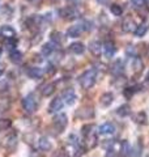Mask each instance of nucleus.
<instances>
[{"mask_svg": "<svg viewBox=\"0 0 149 157\" xmlns=\"http://www.w3.org/2000/svg\"><path fill=\"white\" fill-rule=\"evenodd\" d=\"M96 81H97V70H94V68L86 70L78 77V82H80L82 89H90L96 84Z\"/></svg>", "mask_w": 149, "mask_h": 157, "instance_id": "1", "label": "nucleus"}, {"mask_svg": "<svg viewBox=\"0 0 149 157\" xmlns=\"http://www.w3.org/2000/svg\"><path fill=\"white\" fill-rule=\"evenodd\" d=\"M22 107L28 114H33V113L37 110L38 102H37V98L33 93H30V94H28L26 97L22 98Z\"/></svg>", "mask_w": 149, "mask_h": 157, "instance_id": "2", "label": "nucleus"}, {"mask_svg": "<svg viewBox=\"0 0 149 157\" xmlns=\"http://www.w3.org/2000/svg\"><path fill=\"white\" fill-rule=\"evenodd\" d=\"M68 124V117L64 113H59L54 117V126L56 127V130L59 132H63V130L67 127Z\"/></svg>", "mask_w": 149, "mask_h": 157, "instance_id": "3", "label": "nucleus"}, {"mask_svg": "<svg viewBox=\"0 0 149 157\" xmlns=\"http://www.w3.org/2000/svg\"><path fill=\"white\" fill-rule=\"evenodd\" d=\"M115 132H117V127L113 122H106V123L99 126L98 128V134L103 136H113L115 135Z\"/></svg>", "mask_w": 149, "mask_h": 157, "instance_id": "4", "label": "nucleus"}, {"mask_svg": "<svg viewBox=\"0 0 149 157\" xmlns=\"http://www.w3.org/2000/svg\"><path fill=\"white\" fill-rule=\"evenodd\" d=\"M76 117L81 118V119H90L94 117V109L92 106H82L77 110Z\"/></svg>", "mask_w": 149, "mask_h": 157, "instance_id": "5", "label": "nucleus"}, {"mask_svg": "<svg viewBox=\"0 0 149 157\" xmlns=\"http://www.w3.org/2000/svg\"><path fill=\"white\" fill-rule=\"evenodd\" d=\"M62 98H63V101L66 102L67 105H73L74 102H76L77 100V96H76V93H74V90L72 89V88H69V89H66L63 92V94H62Z\"/></svg>", "mask_w": 149, "mask_h": 157, "instance_id": "6", "label": "nucleus"}, {"mask_svg": "<svg viewBox=\"0 0 149 157\" xmlns=\"http://www.w3.org/2000/svg\"><path fill=\"white\" fill-rule=\"evenodd\" d=\"M63 105H64V101L62 97H55L54 100H51L48 105V113H58L63 109Z\"/></svg>", "mask_w": 149, "mask_h": 157, "instance_id": "7", "label": "nucleus"}, {"mask_svg": "<svg viewBox=\"0 0 149 157\" xmlns=\"http://www.w3.org/2000/svg\"><path fill=\"white\" fill-rule=\"evenodd\" d=\"M136 22H135V20H133L132 17H126L124 18V21L122 24V30L124 33H133L136 30Z\"/></svg>", "mask_w": 149, "mask_h": 157, "instance_id": "8", "label": "nucleus"}, {"mask_svg": "<svg viewBox=\"0 0 149 157\" xmlns=\"http://www.w3.org/2000/svg\"><path fill=\"white\" fill-rule=\"evenodd\" d=\"M102 51H103V54H105L106 58H113L117 52V47L111 41H106L102 45Z\"/></svg>", "mask_w": 149, "mask_h": 157, "instance_id": "9", "label": "nucleus"}, {"mask_svg": "<svg viewBox=\"0 0 149 157\" xmlns=\"http://www.w3.org/2000/svg\"><path fill=\"white\" fill-rule=\"evenodd\" d=\"M60 14H62V17L63 18H66V20H74V18H77L78 17V13L74 8H71V7H68V8H64L60 11Z\"/></svg>", "mask_w": 149, "mask_h": 157, "instance_id": "10", "label": "nucleus"}, {"mask_svg": "<svg viewBox=\"0 0 149 157\" xmlns=\"http://www.w3.org/2000/svg\"><path fill=\"white\" fill-rule=\"evenodd\" d=\"M84 30H85V29H84V25H73L71 28H68L67 36L71 37V38H77V37L81 36V33Z\"/></svg>", "mask_w": 149, "mask_h": 157, "instance_id": "11", "label": "nucleus"}, {"mask_svg": "<svg viewBox=\"0 0 149 157\" xmlns=\"http://www.w3.org/2000/svg\"><path fill=\"white\" fill-rule=\"evenodd\" d=\"M4 145H6V148L9 152H13L14 149H16V147H17V136H16V134L9 135L6 139V143H4Z\"/></svg>", "mask_w": 149, "mask_h": 157, "instance_id": "12", "label": "nucleus"}, {"mask_svg": "<svg viewBox=\"0 0 149 157\" xmlns=\"http://www.w3.org/2000/svg\"><path fill=\"white\" fill-rule=\"evenodd\" d=\"M38 148L43 152H48V151L52 149V144L46 136H42L38 139Z\"/></svg>", "mask_w": 149, "mask_h": 157, "instance_id": "13", "label": "nucleus"}, {"mask_svg": "<svg viewBox=\"0 0 149 157\" xmlns=\"http://www.w3.org/2000/svg\"><path fill=\"white\" fill-rule=\"evenodd\" d=\"M89 50L94 56H99L102 54V43L99 41H92L89 43Z\"/></svg>", "mask_w": 149, "mask_h": 157, "instance_id": "14", "label": "nucleus"}, {"mask_svg": "<svg viewBox=\"0 0 149 157\" xmlns=\"http://www.w3.org/2000/svg\"><path fill=\"white\" fill-rule=\"evenodd\" d=\"M113 101H114V94L111 92H106L99 97V102H101V105L103 107H109L113 104Z\"/></svg>", "mask_w": 149, "mask_h": 157, "instance_id": "15", "label": "nucleus"}, {"mask_svg": "<svg viewBox=\"0 0 149 157\" xmlns=\"http://www.w3.org/2000/svg\"><path fill=\"white\" fill-rule=\"evenodd\" d=\"M69 51L74 55H81L85 51V46H84V43L81 42H73L71 46H69Z\"/></svg>", "mask_w": 149, "mask_h": 157, "instance_id": "16", "label": "nucleus"}, {"mask_svg": "<svg viewBox=\"0 0 149 157\" xmlns=\"http://www.w3.org/2000/svg\"><path fill=\"white\" fill-rule=\"evenodd\" d=\"M0 36H2L3 38H6V39L14 38V37H16V32H14L13 28L6 25V26H3L2 29H0Z\"/></svg>", "mask_w": 149, "mask_h": 157, "instance_id": "17", "label": "nucleus"}, {"mask_svg": "<svg viewBox=\"0 0 149 157\" xmlns=\"http://www.w3.org/2000/svg\"><path fill=\"white\" fill-rule=\"evenodd\" d=\"M55 89H56V86L54 82H47V84H44L41 88V93H42L43 97H50L54 92H55Z\"/></svg>", "mask_w": 149, "mask_h": 157, "instance_id": "18", "label": "nucleus"}, {"mask_svg": "<svg viewBox=\"0 0 149 157\" xmlns=\"http://www.w3.org/2000/svg\"><path fill=\"white\" fill-rule=\"evenodd\" d=\"M28 76L30 78H34V80H38V78H41L43 76V71L39 67H30L28 70Z\"/></svg>", "mask_w": 149, "mask_h": 157, "instance_id": "19", "label": "nucleus"}, {"mask_svg": "<svg viewBox=\"0 0 149 157\" xmlns=\"http://www.w3.org/2000/svg\"><path fill=\"white\" fill-rule=\"evenodd\" d=\"M117 114L119 115V117H122V118H124V117H128L131 114V106L128 105V104H123V105H120L117 109Z\"/></svg>", "mask_w": 149, "mask_h": 157, "instance_id": "20", "label": "nucleus"}, {"mask_svg": "<svg viewBox=\"0 0 149 157\" xmlns=\"http://www.w3.org/2000/svg\"><path fill=\"white\" fill-rule=\"evenodd\" d=\"M123 68H124L123 62L122 60H117L111 67V73H114L115 76H120L123 73Z\"/></svg>", "mask_w": 149, "mask_h": 157, "instance_id": "21", "label": "nucleus"}, {"mask_svg": "<svg viewBox=\"0 0 149 157\" xmlns=\"http://www.w3.org/2000/svg\"><path fill=\"white\" fill-rule=\"evenodd\" d=\"M135 122L137 124H141V126L148 124V115H147V113L139 111L137 114L135 115Z\"/></svg>", "mask_w": 149, "mask_h": 157, "instance_id": "22", "label": "nucleus"}, {"mask_svg": "<svg viewBox=\"0 0 149 157\" xmlns=\"http://www.w3.org/2000/svg\"><path fill=\"white\" fill-rule=\"evenodd\" d=\"M148 29H149V26L147 25V24H141V25H139V26L136 28V30L133 32V33H135V36H136V37L141 38V37H144V36L147 34Z\"/></svg>", "mask_w": 149, "mask_h": 157, "instance_id": "23", "label": "nucleus"}, {"mask_svg": "<svg viewBox=\"0 0 149 157\" xmlns=\"http://www.w3.org/2000/svg\"><path fill=\"white\" fill-rule=\"evenodd\" d=\"M9 58H11V60H12L13 63H16V64H18V63L22 62V54L18 50L11 51V54H9Z\"/></svg>", "mask_w": 149, "mask_h": 157, "instance_id": "24", "label": "nucleus"}, {"mask_svg": "<svg viewBox=\"0 0 149 157\" xmlns=\"http://www.w3.org/2000/svg\"><path fill=\"white\" fill-rule=\"evenodd\" d=\"M110 12L114 14V16L119 17V16H122V14H123V8L119 6V4L114 3V4H111V6H110Z\"/></svg>", "mask_w": 149, "mask_h": 157, "instance_id": "25", "label": "nucleus"}, {"mask_svg": "<svg viewBox=\"0 0 149 157\" xmlns=\"http://www.w3.org/2000/svg\"><path fill=\"white\" fill-rule=\"evenodd\" d=\"M50 37H51V41L54 43H56V45H60L63 42V34L60 32H52L50 34Z\"/></svg>", "mask_w": 149, "mask_h": 157, "instance_id": "26", "label": "nucleus"}, {"mask_svg": "<svg viewBox=\"0 0 149 157\" xmlns=\"http://www.w3.org/2000/svg\"><path fill=\"white\" fill-rule=\"evenodd\" d=\"M54 50H55V47H54V43H46V45H43L42 47V54L44 56H48V55H51V54L54 52Z\"/></svg>", "mask_w": 149, "mask_h": 157, "instance_id": "27", "label": "nucleus"}, {"mask_svg": "<svg viewBox=\"0 0 149 157\" xmlns=\"http://www.w3.org/2000/svg\"><path fill=\"white\" fill-rule=\"evenodd\" d=\"M93 130H94L93 124H85V126H82V128H81V134H82L84 137H86L90 134H93V132H94Z\"/></svg>", "mask_w": 149, "mask_h": 157, "instance_id": "28", "label": "nucleus"}, {"mask_svg": "<svg viewBox=\"0 0 149 157\" xmlns=\"http://www.w3.org/2000/svg\"><path fill=\"white\" fill-rule=\"evenodd\" d=\"M135 93H136L135 86H128V88H124V89H123V94H124V97H126L127 100H130V98H132Z\"/></svg>", "mask_w": 149, "mask_h": 157, "instance_id": "29", "label": "nucleus"}, {"mask_svg": "<svg viewBox=\"0 0 149 157\" xmlns=\"http://www.w3.org/2000/svg\"><path fill=\"white\" fill-rule=\"evenodd\" d=\"M11 126H12V121L11 119H7V118H6V119H4V118H3V119H0V130H2V131L8 130Z\"/></svg>", "mask_w": 149, "mask_h": 157, "instance_id": "30", "label": "nucleus"}, {"mask_svg": "<svg viewBox=\"0 0 149 157\" xmlns=\"http://www.w3.org/2000/svg\"><path fill=\"white\" fill-rule=\"evenodd\" d=\"M6 90H8V82L2 81L0 82V92H6Z\"/></svg>", "mask_w": 149, "mask_h": 157, "instance_id": "31", "label": "nucleus"}, {"mask_svg": "<svg viewBox=\"0 0 149 157\" xmlns=\"http://www.w3.org/2000/svg\"><path fill=\"white\" fill-rule=\"evenodd\" d=\"M98 4H101V6H105V4H107L109 0H97Z\"/></svg>", "mask_w": 149, "mask_h": 157, "instance_id": "32", "label": "nucleus"}, {"mask_svg": "<svg viewBox=\"0 0 149 157\" xmlns=\"http://www.w3.org/2000/svg\"><path fill=\"white\" fill-rule=\"evenodd\" d=\"M3 73H4V71L2 70V68H0V77H2V76H3Z\"/></svg>", "mask_w": 149, "mask_h": 157, "instance_id": "33", "label": "nucleus"}, {"mask_svg": "<svg viewBox=\"0 0 149 157\" xmlns=\"http://www.w3.org/2000/svg\"><path fill=\"white\" fill-rule=\"evenodd\" d=\"M147 82L149 84V72H148V75H147Z\"/></svg>", "mask_w": 149, "mask_h": 157, "instance_id": "34", "label": "nucleus"}, {"mask_svg": "<svg viewBox=\"0 0 149 157\" xmlns=\"http://www.w3.org/2000/svg\"><path fill=\"white\" fill-rule=\"evenodd\" d=\"M136 2H137V3H144L145 0H136Z\"/></svg>", "mask_w": 149, "mask_h": 157, "instance_id": "35", "label": "nucleus"}, {"mask_svg": "<svg viewBox=\"0 0 149 157\" xmlns=\"http://www.w3.org/2000/svg\"><path fill=\"white\" fill-rule=\"evenodd\" d=\"M52 2H58V0H52Z\"/></svg>", "mask_w": 149, "mask_h": 157, "instance_id": "36", "label": "nucleus"}, {"mask_svg": "<svg viewBox=\"0 0 149 157\" xmlns=\"http://www.w3.org/2000/svg\"><path fill=\"white\" fill-rule=\"evenodd\" d=\"M147 157H149V156H147Z\"/></svg>", "mask_w": 149, "mask_h": 157, "instance_id": "37", "label": "nucleus"}]
</instances>
